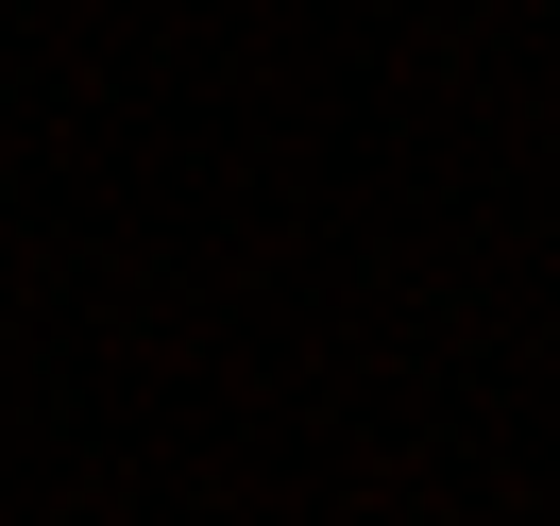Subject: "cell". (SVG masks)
Here are the masks:
<instances>
[]
</instances>
